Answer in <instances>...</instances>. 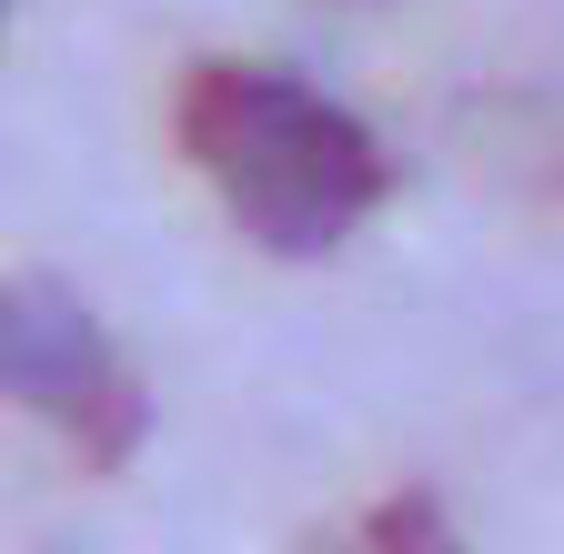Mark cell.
<instances>
[{"mask_svg": "<svg viewBox=\"0 0 564 554\" xmlns=\"http://www.w3.org/2000/svg\"><path fill=\"white\" fill-rule=\"evenodd\" d=\"M373 554H464V544L434 495H393V504H373Z\"/></svg>", "mask_w": 564, "mask_h": 554, "instance_id": "obj_3", "label": "cell"}, {"mask_svg": "<svg viewBox=\"0 0 564 554\" xmlns=\"http://www.w3.org/2000/svg\"><path fill=\"white\" fill-rule=\"evenodd\" d=\"M0 31H11V0H0Z\"/></svg>", "mask_w": 564, "mask_h": 554, "instance_id": "obj_4", "label": "cell"}, {"mask_svg": "<svg viewBox=\"0 0 564 554\" xmlns=\"http://www.w3.org/2000/svg\"><path fill=\"white\" fill-rule=\"evenodd\" d=\"M172 142L242 242L323 262L393 202V152L373 121L303 82L293 61H192L172 91Z\"/></svg>", "mask_w": 564, "mask_h": 554, "instance_id": "obj_1", "label": "cell"}, {"mask_svg": "<svg viewBox=\"0 0 564 554\" xmlns=\"http://www.w3.org/2000/svg\"><path fill=\"white\" fill-rule=\"evenodd\" d=\"M0 403L31 413L91 474H121L152 434V393L111 343V323L41 272H0Z\"/></svg>", "mask_w": 564, "mask_h": 554, "instance_id": "obj_2", "label": "cell"}]
</instances>
